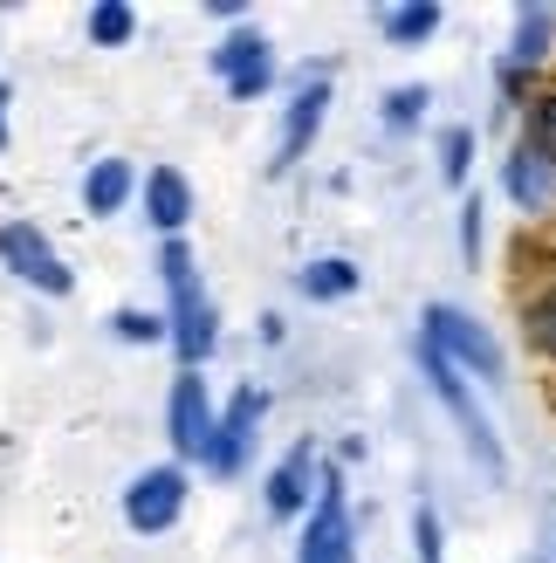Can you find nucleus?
<instances>
[{
    "mask_svg": "<svg viewBox=\"0 0 556 563\" xmlns=\"http://www.w3.org/2000/svg\"><path fill=\"white\" fill-rule=\"evenodd\" d=\"M158 275H165V296H173L158 309V317H165V344H173L179 372H207V357L220 351V309L200 289V262H192V247L165 241L158 247Z\"/></svg>",
    "mask_w": 556,
    "mask_h": 563,
    "instance_id": "obj_1",
    "label": "nucleus"
},
{
    "mask_svg": "<svg viewBox=\"0 0 556 563\" xmlns=\"http://www.w3.org/2000/svg\"><path fill=\"white\" fill-rule=\"evenodd\" d=\"M412 357H420V372H426V385H433V399L447 406V419L460 427V446H467V461H475L488 482H509V446H502V433H494V419L481 412V399H475V385H467L447 357H440L433 344H412Z\"/></svg>",
    "mask_w": 556,
    "mask_h": 563,
    "instance_id": "obj_2",
    "label": "nucleus"
},
{
    "mask_svg": "<svg viewBox=\"0 0 556 563\" xmlns=\"http://www.w3.org/2000/svg\"><path fill=\"white\" fill-rule=\"evenodd\" d=\"M420 344H433L460 378H481V385H502V378H509L502 336H494L488 323H475L460 302H426V309H420Z\"/></svg>",
    "mask_w": 556,
    "mask_h": 563,
    "instance_id": "obj_3",
    "label": "nucleus"
},
{
    "mask_svg": "<svg viewBox=\"0 0 556 563\" xmlns=\"http://www.w3.org/2000/svg\"><path fill=\"white\" fill-rule=\"evenodd\" d=\"M296 563H357V516H351V482L344 467L323 461V482H316V501L302 516V543H296Z\"/></svg>",
    "mask_w": 556,
    "mask_h": 563,
    "instance_id": "obj_4",
    "label": "nucleus"
},
{
    "mask_svg": "<svg viewBox=\"0 0 556 563\" xmlns=\"http://www.w3.org/2000/svg\"><path fill=\"white\" fill-rule=\"evenodd\" d=\"M186 501H192V474L179 461H158L145 474H131V488H124V529H137V537H165V529H179Z\"/></svg>",
    "mask_w": 556,
    "mask_h": 563,
    "instance_id": "obj_5",
    "label": "nucleus"
},
{
    "mask_svg": "<svg viewBox=\"0 0 556 563\" xmlns=\"http://www.w3.org/2000/svg\"><path fill=\"white\" fill-rule=\"evenodd\" d=\"M330 69H316V76H302L296 82V97L282 103V131H275V158H268V173L282 179V173H296L302 158H310V145L323 137V124H330Z\"/></svg>",
    "mask_w": 556,
    "mask_h": 563,
    "instance_id": "obj_6",
    "label": "nucleus"
},
{
    "mask_svg": "<svg viewBox=\"0 0 556 563\" xmlns=\"http://www.w3.org/2000/svg\"><path fill=\"white\" fill-rule=\"evenodd\" d=\"M0 262H8L14 282H27V289H42V296H69L76 289V268L55 255V241L35 228V220H8V228H0Z\"/></svg>",
    "mask_w": 556,
    "mask_h": 563,
    "instance_id": "obj_7",
    "label": "nucleus"
},
{
    "mask_svg": "<svg viewBox=\"0 0 556 563\" xmlns=\"http://www.w3.org/2000/svg\"><path fill=\"white\" fill-rule=\"evenodd\" d=\"M213 419H220V406H213L207 378H200V372H179L173 391H165V440H173V461H179V467H186V461H207Z\"/></svg>",
    "mask_w": 556,
    "mask_h": 563,
    "instance_id": "obj_8",
    "label": "nucleus"
},
{
    "mask_svg": "<svg viewBox=\"0 0 556 563\" xmlns=\"http://www.w3.org/2000/svg\"><path fill=\"white\" fill-rule=\"evenodd\" d=\"M207 63H213L220 82H227V103H255V97L275 90V42L262 35V27H234Z\"/></svg>",
    "mask_w": 556,
    "mask_h": 563,
    "instance_id": "obj_9",
    "label": "nucleus"
},
{
    "mask_svg": "<svg viewBox=\"0 0 556 563\" xmlns=\"http://www.w3.org/2000/svg\"><path fill=\"white\" fill-rule=\"evenodd\" d=\"M262 419H268V391L262 385H241L227 406H220V419H213V446H207V461L200 467H213V474H234L247 467V454H255V433H262Z\"/></svg>",
    "mask_w": 556,
    "mask_h": 563,
    "instance_id": "obj_10",
    "label": "nucleus"
},
{
    "mask_svg": "<svg viewBox=\"0 0 556 563\" xmlns=\"http://www.w3.org/2000/svg\"><path fill=\"white\" fill-rule=\"evenodd\" d=\"M316 482H323V440H296L282 461L268 467V482H262V501H268V516L275 522H296V516H310V501H316Z\"/></svg>",
    "mask_w": 556,
    "mask_h": 563,
    "instance_id": "obj_11",
    "label": "nucleus"
},
{
    "mask_svg": "<svg viewBox=\"0 0 556 563\" xmlns=\"http://www.w3.org/2000/svg\"><path fill=\"white\" fill-rule=\"evenodd\" d=\"M137 192H145V220H152V228H158L165 241H186L200 200H192V179L179 173V165H152V173L137 179Z\"/></svg>",
    "mask_w": 556,
    "mask_h": 563,
    "instance_id": "obj_12",
    "label": "nucleus"
},
{
    "mask_svg": "<svg viewBox=\"0 0 556 563\" xmlns=\"http://www.w3.org/2000/svg\"><path fill=\"white\" fill-rule=\"evenodd\" d=\"M502 192H509V207H515V213L543 220V213L556 207V173H549L543 158H530V152L515 145V152L502 158Z\"/></svg>",
    "mask_w": 556,
    "mask_h": 563,
    "instance_id": "obj_13",
    "label": "nucleus"
},
{
    "mask_svg": "<svg viewBox=\"0 0 556 563\" xmlns=\"http://www.w3.org/2000/svg\"><path fill=\"white\" fill-rule=\"evenodd\" d=\"M549 42H556V8L549 0H522L515 8V35H509V55L502 63L522 69V76H536L549 63Z\"/></svg>",
    "mask_w": 556,
    "mask_h": 563,
    "instance_id": "obj_14",
    "label": "nucleus"
},
{
    "mask_svg": "<svg viewBox=\"0 0 556 563\" xmlns=\"http://www.w3.org/2000/svg\"><path fill=\"white\" fill-rule=\"evenodd\" d=\"M131 192H137V165L131 158H97L90 173H82V207H90V220L124 213Z\"/></svg>",
    "mask_w": 556,
    "mask_h": 563,
    "instance_id": "obj_15",
    "label": "nucleus"
},
{
    "mask_svg": "<svg viewBox=\"0 0 556 563\" xmlns=\"http://www.w3.org/2000/svg\"><path fill=\"white\" fill-rule=\"evenodd\" d=\"M440 21H447L440 0H405V8H378V35H385V48H420L440 35Z\"/></svg>",
    "mask_w": 556,
    "mask_h": 563,
    "instance_id": "obj_16",
    "label": "nucleus"
},
{
    "mask_svg": "<svg viewBox=\"0 0 556 563\" xmlns=\"http://www.w3.org/2000/svg\"><path fill=\"white\" fill-rule=\"evenodd\" d=\"M296 289L310 296V302H344L365 289V268H357L351 255H323V262H302L296 268Z\"/></svg>",
    "mask_w": 556,
    "mask_h": 563,
    "instance_id": "obj_17",
    "label": "nucleus"
},
{
    "mask_svg": "<svg viewBox=\"0 0 556 563\" xmlns=\"http://www.w3.org/2000/svg\"><path fill=\"white\" fill-rule=\"evenodd\" d=\"M515 145L556 173V82H543V90L522 103V137H515Z\"/></svg>",
    "mask_w": 556,
    "mask_h": 563,
    "instance_id": "obj_18",
    "label": "nucleus"
},
{
    "mask_svg": "<svg viewBox=\"0 0 556 563\" xmlns=\"http://www.w3.org/2000/svg\"><path fill=\"white\" fill-rule=\"evenodd\" d=\"M522 344H530L543 364H556V282H543V289L522 296Z\"/></svg>",
    "mask_w": 556,
    "mask_h": 563,
    "instance_id": "obj_19",
    "label": "nucleus"
},
{
    "mask_svg": "<svg viewBox=\"0 0 556 563\" xmlns=\"http://www.w3.org/2000/svg\"><path fill=\"white\" fill-rule=\"evenodd\" d=\"M82 27H90V48H131V35H137V8H131V0H97Z\"/></svg>",
    "mask_w": 556,
    "mask_h": 563,
    "instance_id": "obj_20",
    "label": "nucleus"
},
{
    "mask_svg": "<svg viewBox=\"0 0 556 563\" xmlns=\"http://www.w3.org/2000/svg\"><path fill=\"white\" fill-rule=\"evenodd\" d=\"M426 103H433V90H426V82H399V90H385V110H378V124L385 131H420L426 124Z\"/></svg>",
    "mask_w": 556,
    "mask_h": 563,
    "instance_id": "obj_21",
    "label": "nucleus"
},
{
    "mask_svg": "<svg viewBox=\"0 0 556 563\" xmlns=\"http://www.w3.org/2000/svg\"><path fill=\"white\" fill-rule=\"evenodd\" d=\"M467 173H475V124H447L440 131V179L460 192Z\"/></svg>",
    "mask_w": 556,
    "mask_h": 563,
    "instance_id": "obj_22",
    "label": "nucleus"
},
{
    "mask_svg": "<svg viewBox=\"0 0 556 563\" xmlns=\"http://www.w3.org/2000/svg\"><path fill=\"white\" fill-rule=\"evenodd\" d=\"M110 336H118V344H165V317L124 302V309H110Z\"/></svg>",
    "mask_w": 556,
    "mask_h": 563,
    "instance_id": "obj_23",
    "label": "nucleus"
},
{
    "mask_svg": "<svg viewBox=\"0 0 556 563\" xmlns=\"http://www.w3.org/2000/svg\"><path fill=\"white\" fill-rule=\"evenodd\" d=\"M481 241H488V207H481V192H467L460 200V262L467 268H481Z\"/></svg>",
    "mask_w": 556,
    "mask_h": 563,
    "instance_id": "obj_24",
    "label": "nucleus"
},
{
    "mask_svg": "<svg viewBox=\"0 0 556 563\" xmlns=\"http://www.w3.org/2000/svg\"><path fill=\"white\" fill-rule=\"evenodd\" d=\"M412 550H420V563H447V537H440L433 501H420V509H412Z\"/></svg>",
    "mask_w": 556,
    "mask_h": 563,
    "instance_id": "obj_25",
    "label": "nucleus"
},
{
    "mask_svg": "<svg viewBox=\"0 0 556 563\" xmlns=\"http://www.w3.org/2000/svg\"><path fill=\"white\" fill-rule=\"evenodd\" d=\"M494 82H502V103H530V76H522V69H494Z\"/></svg>",
    "mask_w": 556,
    "mask_h": 563,
    "instance_id": "obj_26",
    "label": "nucleus"
},
{
    "mask_svg": "<svg viewBox=\"0 0 556 563\" xmlns=\"http://www.w3.org/2000/svg\"><path fill=\"white\" fill-rule=\"evenodd\" d=\"M207 14H213V21H247V8H241V0H213Z\"/></svg>",
    "mask_w": 556,
    "mask_h": 563,
    "instance_id": "obj_27",
    "label": "nucleus"
},
{
    "mask_svg": "<svg viewBox=\"0 0 556 563\" xmlns=\"http://www.w3.org/2000/svg\"><path fill=\"white\" fill-rule=\"evenodd\" d=\"M8 110H14V90L0 82V152H8Z\"/></svg>",
    "mask_w": 556,
    "mask_h": 563,
    "instance_id": "obj_28",
    "label": "nucleus"
}]
</instances>
